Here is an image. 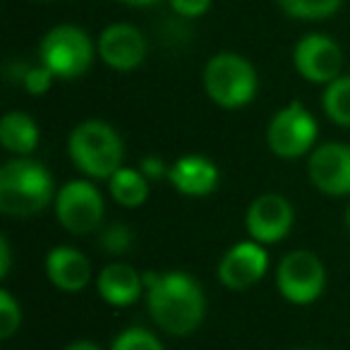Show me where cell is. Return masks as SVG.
I'll return each mask as SVG.
<instances>
[{
	"instance_id": "cell-1",
	"label": "cell",
	"mask_w": 350,
	"mask_h": 350,
	"mask_svg": "<svg viewBox=\"0 0 350 350\" xmlns=\"http://www.w3.org/2000/svg\"><path fill=\"white\" fill-rule=\"evenodd\" d=\"M144 293L151 319L165 334L190 336L204 321V293L200 283L185 271H146Z\"/></svg>"
},
{
	"instance_id": "cell-2",
	"label": "cell",
	"mask_w": 350,
	"mask_h": 350,
	"mask_svg": "<svg viewBox=\"0 0 350 350\" xmlns=\"http://www.w3.org/2000/svg\"><path fill=\"white\" fill-rule=\"evenodd\" d=\"M55 197L49 168L29 156H17L0 168V211L12 219H29Z\"/></svg>"
},
{
	"instance_id": "cell-3",
	"label": "cell",
	"mask_w": 350,
	"mask_h": 350,
	"mask_svg": "<svg viewBox=\"0 0 350 350\" xmlns=\"http://www.w3.org/2000/svg\"><path fill=\"white\" fill-rule=\"evenodd\" d=\"M70 161L89 178L111 180L122 168L125 146L116 130L103 120H84L68 137Z\"/></svg>"
},
{
	"instance_id": "cell-4",
	"label": "cell",
	"mask_w": 350,
	"mask_h": 350,
	"mask_svg": "<svg viewBox=\"0 0 350 350\" xmlns=\"http://www.w3.org/2000/svg\"><path fill=\"white\" fill-rule=\"evenodd\" d=\"M204 92L221 108H243L257 94V70L240 53H216L209 58L202 72Z\"/></svg>"
},
{
	"instance_id": "cell-5",
	"label": "cell",
	"mask_w": 350,
	"mask_h": 350,
	"mask_svg": "<svg viewBox=\"0 0 350 350\" xmlns=\"http://www.w3.org/2000/svg\"><path fill=\"white\" fill-rule=\"evenodd\" d=\"M41 65L55 75V79H77L94 63V41L79 27L58 25L41 39Z\"/></svg>"
},
{
	"instance_id": "cell-6",
	"label": "cell",
	"mask_w": 350,
	"mask_h": 350,
	"mask_svg": "<svg viewBox=\"0 0 350 350\" xmlns=\"http://www.w3.org/2000/svg\"><path fill=\"white\" fill-rule=\"evenodd\" d=\"M319 127L300 101L283 106L267 127V144L278 159H300L314 146Z\"/></svg>"
},
{
	"instance_id": "cell-7",
	"label": "cell",
	"mask_w": 350,
	"mask_h": 350,
	"mask_svg": "<svg viewBox=\"0 0 350 350\" xmlns=\"http://www.w3.org/2000/svg\"><path fill=\"white\" fill-rule=\"evenodd\" d=\"M276 288L293 305H310L326 288L324 264L310 250H293L278 264Z\"/></svg>"
},
{
	"instance_id": "cell-8",
	"label": "cell",
	"mask_w": 350,
	"mask_h": 350,
	"mask_svg": "<svg viewBox=\"0 0 350 350\" xmlns=\"http://www.w3.org/2000/svg\"><path fill=\"white\" fill-rule=\"evenodd\" d=\"M103 197L89 180H72L55 195V219L68 233L87 235L103 221Z\"/></svg>"
},
{
	"instance_id": "cell-9",
	"label": "cell",
	"mask_w": 350,
	"mask_h": 350,
	"mask_svg": "<svg viewBox=\"0 0 350 350\" xmlns=\"http://www.w3.org/2000/svg\"><path fill=\"white\" fill-rule=\"evenodd\" d=\"M295 70L312 84H331L340 77L343 70V51L326 34H305L293 51Z\"/></svg>"
},
{
	"instance_id": "cell-10",
	"label": "cell",
	"mask_w": 350,
	"mask_h": 350,
	"mask_svg": "<svg viewBox=\"0 0 350 350\" xmlns=\"http://www.w3.org/2000/svg\"><path fill=\"white\" fill-rule=\"evenodd\" d=\"M293 221H295V214H293L291 202L278 192H267L247 206L245 228L254 243L273 245L281 243L291 233Z\"/></svg>"
},
{
	"instance_id": "cell-11",
	"label": "cell",
	"mask_w": 350,
	"mask_h": 350,
	"mask_svg": "<svg viewBox=\"0 0 350 350\" xmlns=\"http://www.w3.org/2000/svg\"><path fill=\"white\" fill-rule=\"evenodd\" d=\"M312 185L329 197L350 195V146L329 142L314 149L307 161Z\"/></svg>"
},
{
	"instance_id": "cell-12",
	"label": "cell",
	"mask_w": 350,
	"mask_h": 350,
	"mask_svg": "<svg viewBox=\"0 0 350 350\" xmlns=\"http://www.w3.org/2000/svg\"><path fill=\"white\" fill-rule=\"evenodd\" d=\"M269 269V254L264 245L254 243V240H245L238 243L224 254L219 264V281L228 291L243 293L250 291L254 283L264 278Z\"/></svg>"
},
{
	"instance_id": "cell-13",
	"label": "cell",
	"mask_w": 350,
	"mask_h": 350,
	"mask_svg": "<svg viewBox=\"0 0 350 350\" xmlns=\"http://www.w3.org/2000/svg\"><path fill=\"white\" fill-rule=\"evenodd\" d=\"M96 49L103 65L118 70V72H130L144 63L149 46H146V36L137 27L116 22L101 31Z\"/></svg>"
},
{
	"instance_id": "cell-14",
	"label": "cell",
	"mask_w": 350,
	"mask_h": 350,
	"mask_svg": "<svg viewBox=\"0 0 350 350\" xmlns=\"http://www.w3.org/2000/svg\"><path fill=\"white\" fill-rule=\"evenodd\" d=\"M46 276L58 291L79 293L92 281V264L77 247L58 245L46 254Z\"/></svg>"
},
{
	"instance_id": "cell-15",
	"label": "cell",
	"mask_w": 350,
	"mask_h": 350,
	"mask_svg": "<svg viewBox=\"0 0 350 350\" xmlns=\"http://www.w3.org/2000/svg\"><path fill=\"white\" fill-rule=\"evenodd\" d=\"M168 180L185 197H206L219 185V168L202 154H185L168 168Z\"/></svg>"
},
{
	"instance_id": "cell-16",
	"label": "cell",
	"mask_w": 350,
	"mask_h": 350,
	"mask_svg": "<svg viewBox=\"0 0 350 350\" xmlns=\"http://www.w3.org/2000/svg\"><path fill=\"white\" fill-rule=\"evenodd\" d=\"M96 291L108 305L127 307L139 300V295L144 293V276L135 267H130V264H108L98 273Z\"/></svg>"
},
{
	"instance_id": "cell-17",
	"label": "cell",
	"mask_w": 350,
	"mask_h": 350,
	"mask_svg": "<svg viewBox=\"0 0 350 350\" xmlns=\"http://www.w3.org/2000/svg\"><path fill=\"white\" fill-rule=\"evenodd\" d=\"M0 144L17 156H29L39 146V125L22 111H8L0 118Z\"/></svg>"
},
{
	"instance_id": "cell-18",
	"label": "cell",
	"mask_w": 350,
	"mask_h": 350,
	"mask_svg": "<svg viewBox=\"0 0 350 350\" xmlns=\"http://www.w3.org/2000/svg\"><path fill=\"white\" fill-rule=\"evenodd\" d=\"M108 190H111L113 202H118L125 209H135V206L144 204L146 197H149V178L139 168H125L122 165L108 180Z\"/></svg>"
},
{
	"instance_id": "cell-19",
	"label": "cell",
	"mask_w": 350,
	"mask_h": 350,
	"mask_svg": "<svg viewBox=\"0 0 350 350\" xmlns=\"http://www.w3.org/2000/svg\"><path fill=\"white\" fill-rule=\"evenodd\" d=\"M321 108L331 122L350 127V75H340L331 84H326Z\"/></svg>"
},
{
	"instance_id": "cell-20",
	"label": "cell",
	"mask_w": 350,
	"mask_h": 350,
	"mask_svg": "<svg viewBox=\"0 0 350 350\" xmlns=\"http://www.w3.org/2000/svg\"><path fill=\"white\" fill-rule=\"evenodd\" d=\"M343 0H278V5L286 15L295 20H326L338 12Z\"/></svg>"
},
{
	"instance_id": "cell-21",
	"label": "cell",
	"mask_w": 350,
	"mask_h": 350,
	"mask_svg": "<svg viewBox=\"0 0 350 350\" xmlns=\"http://www.w3.org/2000/svg\"><path fill=\"white\" fill-rule=\"evenodd\" d=\"M98 245L106 254H113V257H122L132 250L135 245V235H132V228L125 224H111L101 230L98 235Z\"/></svg>"
},
{
	"instance_id": "cell-22",
	"label": "cell",
	"mask_w": 350,
	"mask_h": 350,
	"mask_svg": "<svg viewBox=\"0 0 350 350\" xmlns=\"http://www.w3.org/2000/svg\"><path fill=\"white\" fill-rule=\"evenodd\" d=\"M111 350H163V345L151 331L142 329V326H130L116 336Z\"/></svg>"
},
{
	"instance_id": "cell-23",
	"label": "cell",
	"mask_w": 350,
	"mask_h": 350,
	"mask_svg": "<svg viewBox=\"0 0 350 350\" xmlns=\"http://www.w3.org/2000/svg\"><path fill=\"white\" fill-rule=\"evenodd\" d=\"M22 324V310L20 302L8 291H0V338H12L20 331Z\"/></svg>"
},
{
	"instance_id": "cell-24",
	"label": "cell",
	"mask_w": 350,
	"mask_h": 350,
	"mask_svg": "<svg viewBox=\"0 0 350 350\" xmlns=\"http://www.w3.org/2000/svg\"><path fill=\"white\" fill-rule=\"evenodd\" d=\"M53 82H55V75L46 65L39 63V65H29L25 79H22V87L29 94H34V96H41V94H46L53 87Z\"/></svg>"
},
{
	"instance_id": "cell-25",
	"label": "cell",
	"mask_w": 350,
	"mask_h": 350,
	"mask_svg": "<svg viewBox=\"0 0 350 350\" xmlns=\"http://www.w3.org/2000/svg\"><path fill=\"white\" fill-rule=\"evenodd\" d=\"M170 8L178 17L185 20H197V17L206 15L211 8V0H168Z\"/></svg>"
},
{
	"instance_id": "cell-26",
	"label": "cell",
	"mask_w": 350,
	"mask_h": 350,
	"mask_svg": "<svg viewBox=\"0 0 350 350\" xmlns=\"http://www.w3.org/2000/svg\"><path fill=\"white\" fill-rule=\"evenodd\" d=\"M168 168L170 165L163 163L161 156H144L139 163V170L149 178V180H161V178H168Z\"/></svg>"
},
{
	"instance_id": "cell-27",
	"label": "cell",
	"mask_w": 350,
	"mask_h": 350,
	"mask_svg": "<svg viewBox=\"0 0 350 350\" xmlns=\"http://www.w3.org/2000/svg\"><path fill=\"white\" fill-rule=\"evenodd\" d=\"M10 262H12V250L8 238H0V278H8L10 273Z\"/></svg>"
},
{
	"instance_id": "cell-28",
	"label": "cell",
	"mask_w": 350,
	"mask_h": 350,
	"mask_svg": "<svg viewBox=\"0 0 350 350\" xmlns=\"http://www.w3.org/2000/svg\"><path fill=\"white\" fill-rule=\"evenodd\" d=\"M65 350H101L96 343H92V340H75V343H70Z\"/></svg>"
},
{
	"instance_id": "cell-29",
	"label": "cell",
	"mask_w": 350,
	"mask_h": 350,
	"mask_svg": "<svg viewBox=\"0 0 350 350\" xmlns=\"http://www.w3.org/2000/svg\"><path fill=\"white\" fill-rule=\"evenodd\" d=\"M122 3H127V5H151L156 0H122Z\"/></svg>"
},
{
	"instance_id": "cell-30",
	"label": "cell",
	"mask_w": 350,
	"mask_h": 350,
	"mask_svg": "<svg viewBox=\"0 0 350 350\" xmlns=\"http://www.w3.org/2000/svg\"><path fill=\"white\" fill-rule=\"evenodd\" d=\"M345 224H348V228H350V206H348V214H345Z\"/></svg>"
},
{
	"instance_id": "cell-31",
	"label": "cell",
	"mask_w": 350,
	"mask_h": 350,
	"mask_svg": "<svg viewBox=\"0 0 350 350\" xmlns=\"http://www.w3.org/2000/svg\"><path fill=\"white\" fill-rule=\"evenodd\" d=\"M41 3H55V0H41Z\"/></svg>"
},
{
	"instance_id": "cell-32",
	"label": "cell",
	"mask_w": 350,
	"mask_h": 350,
	"mask_svg": "<svg viewBox=\"0 0 350 350\" xmlns=\"http://www.w3.org/2000/svg\"><path fill=\"white\" fill-rule=\"evenodd\" d=\"M300 350H310V348H300Z\"/></svg>"
}]
</instances>
